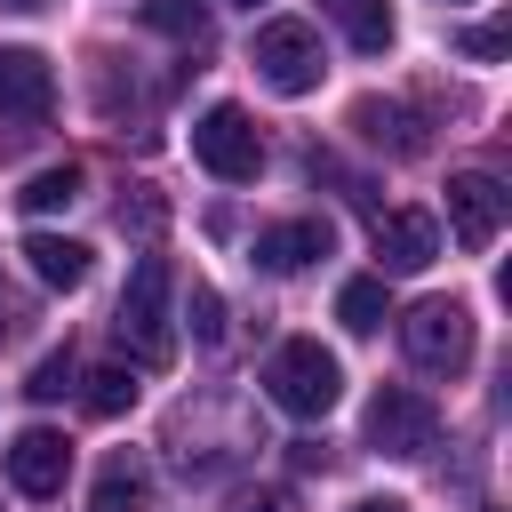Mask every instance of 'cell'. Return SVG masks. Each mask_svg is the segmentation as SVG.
<instances>
[{
    "instance_id": "1",
    "label": "cell",
    "mask_w": 512,
    "mask_h": 512,
    "mask_svg": "<svg viewBox=\"0 0 512 512\" xmlns=\"http://www.w3.org/2000/svg\"><path fill=\"white\" fill-rule=\"evenodd\" d=\"M168 304H176L168 256H136V272H128V288H120V312H112V336H120V352H128L136 368H168V360H176V320H168Z\"/></svg>"
},
{
    "instance_id": "2",
    "label": "cell",
    "mask_w": 512,
    "mask_h": 512,
    "mask_svg": "<svg viewBox=\"0 0 512 512\" xmlns=\"http://www.w3.org/2000/svg\"><path fill=\"white\" fill-rule=\"evenodd\" d=\"M256 384H264V400H272L280 416H304V424L344 400V368H336V352H320L312 336H288V344L264 360Z\"/></svg>"
},
{
    "instance_id": "3",
    "label": "cell",
    "mask_w": 512,
    "mask_h": 512,
    "mask_svg": "<svg viewBox=\"0 0 512 512\" xmlns=\"http://www.w3.org/2000/svg\"><path fill=\"white\" fill-rule=\"evenodd\" d=\"M400 352L424 368V376H464L472 368V312L456 296H424L408 320H400Z\"/></svg>"
},
{
    "instance_id": "4",
    "label": "cell",
    "mask_w": 512,
    "mask_h": 512,
    "mask_svg": "<svg viewBox=\"0 0 512 512\" xmlns=\"http://www.w3.org/2000/svg\"><path fill=\"white\" fill-rule=\"evenodd\" d=\"M248 64L264 72V88H272V96H312V88H320V72H328L320 32H312L304 16H272V24L256 32V48H248Z\"/></svg>"
},
{
    "instance_id": "5",
    "label": "cell",
    "mask_w": 512,
    "mask_h": 512,
    "mask_svg": "<svg viewBox=\"0 0 512 512\" xmlns=\"http://www.w3.org/2000/svg\"><path fill=\"white\" fill-rule=\"evenodd\" d=\"M192 160H200L216 184H256V176H264V136H256V120H248L240 104H208V112L192 120Z\"/></svg>"
},
{
    "instance_id": "6",
    "label": "cell",
    "mask_w": 512,
    "mask_h": 512,
    "mask_svg": "<svg viewBox=\"0 0 512 512\" xmlns=\"http://www.w3.org/2000/svg\"><path fill=\"white\" fill-rule=\"evenodd\" d=\"M368 440H376L384 456H424V448L440 440V408H432L416 384H376V400H368Z\"/></svg>"
},
{
    "instance_id": "7",
    "label": "cell",
    "mask_w": 512,
    "mask_h": 512,
    "mask_svg": "<svg viewBox=\"0 0 512 512\" xmlns=\"http://www.w3.org/2000/svg\"><path fill=\"white\" fill-rule=\"evenodd\" d=\"M56 112V72L40 48H0V120L16 136H32L40 120Z\"/></svg>"
},
{
    "instance_id": "8",
    "label": "cell",
    "mask_w": 512,
    "mask_h": 512,
    "mask_svg": "<svg viewBox=\"0 0 512 512\" xmlns=\"http://www.w3.org/2000/svg\"><path fill=\"white\" fill-rule=\"evenodd\" d=\"M504 216H512V192H504L488 168H456V176H448V232H456L464 248H488V240L504 232Z\"/></svg>"
},
{
    "instance_id": "9",
    "label": "cell",
    "mask_w": 512,
    "mask_h": 512,
    "mask_svg": "<svg viewBox=\"0 0 512 512\" xmlns=\"http://www.w3.org/2000/svg\"><path fill=\"white\" fill-rule=\"evenodd\" d=\"M64 472H72V440L64 432H48V424H32V432H16L8 440V480H16V496H56L64 488Z\"/></svg>"
},
{
    "instance_id": "10",
    "label": "cell",
    "mask_w": 512,
    "mask_h": 512,
    "mask_svg": "<svg viewBox=\"0 0 512 512\" xmlns=\"http://www.w3.org/2000/svg\"><path fill=\"white\" fill-rule=\"evenodd\" d=\"M440 256V224L424 208H392L376 216V272H424Z\"/></svg>"
},
{
    "instance_id": "11",
    "label": "cell",
    "mask_w": 512,
    "mask_h": 512,
    "mask_svg": "<svg viewBox=\"0 0 512 512\" xmlns=\"http://www.w3.org/2000/svg\"><path fill=\"white\" fill-rule=\"evenodd\" d=\"M336 248V224L328 216H288V224H272V232H256V264L264 272H304V264H320Z\"/></svg>"
},
{
    "instance_id": "12",
    "label": "cell",
    "mask_w": 512,
    "mask_h": 512,
    "mask_svg": "<svg viewBox=\"0 0 512 512\" xmlns=\"http://www.w3.org/2000/svg\"><path fill=\"white\" fill-rule=\"evenodd\" d=\"M352 128H360V144H376V152H392V160H416L432 136H424V120L408 112V104H392V96H360L352 104Z\"/></svg>"
},
{
    "instance_id": "13",
    "label": "cell",
    "mask_w": 512,
    "mask_h": 512,
    "mask_svg": "<svg viewBox=\"0 0 512 512\" xmlns=\"http://www.w3.org/2000/svg\"><path fill=\"white\" fill-rule=\"evenodd\" d=\"M144 504H152L144 456H136V448H112L104 472H96V488H88V512H144Z\"/></svg>"
},
{
    "instance_id": "14",
    "label": "cell",
    "mask_w": 512,
    "mask_h": 512,
    "mask_svg": "<svg viewBox=\"0 0 512 512\" xmlns=\"http://www.w3.org/2000/svg\"><path fill=\"white\" fill-rule=\"evenodd\" d=\"M320 16H328L360 56H384V48H392V0H320Z\"/></svg>"
},
{
    "instance_id": "15",
    "label": "cell",
    "mask_w": 512,
    "mask_h": 512,
    "mask_svg": "<svg viewBox=\"0 0 512 512\" xmlns=\"http://www.w3.org/2000/svg\"><path fill=\"white\" fill-rule=\"evenodd\" d=\"M24 264H32L40 288H80V280H88V248L64 240V232H32V240H24Z\"/></svg>"
},
{
    "instance_id": "16",
    "label": "cell",
    "mask_w": 512,
    "mask_h": 512,
    "mask_svg": "<svg viewBox=\"0 0 512 512\" xmlns=\"http://www.w3.org/2000/svg\"><path fill=\"white\" fill-rule=\"evenodd\" d=\"M336 320H344L352 336H376V328L392 320V296H384V272H368V280H344V288H336Z\"/></svg>"
},
{
    "instance_id": "17",
    "label": "cell",
    "mask_w": 512,
    "mask_h": 512,
    "mask_svg": "<svg viewBox=\"0 0 512 512\" xmlns=\"http://www.w3.org/2000/svg\"><path fill=\"white\" fill-rule=\"evenodd\" d=\"M80 408H88V416H128V408H136V376H128V360L88 368V376H80Z\"/></svg>"
},
{
    "instance_id": "18",
    "label": "cell",
    "mask_w": 512,
    "mask_h": 512,
    "mask_svg": "<svg viewBox=\"0 0 512 512\" xmlns=\"http://www.w3.org/2000/svg\"><path fill=\"white\" fill-rule=\"evenodd\" d=\"M80 184H88V176L64 160V168H40V176H32L16 200H24V216H56V208H72V200H80Z\"/></svg>"
},
{
    "instance_id": "19",
    "label": "cell",
    "mask_w": 512,
    "mask_h": 512,
    "mask_svg": "<svg viewBox=\"0 0 512 512\" xmlns=\"http://www.w3.org/2000/svg\"><path fill=\"white\" fill-rule=\"evenodd\" d=\"M144 24L200 48V40H208V0H144Z\"/></svg>"
},
{
    "instance_id": "20",
    "label": "cell",
    "mask_w": 512,
    "mask_h": 512,
    "mask_svg": "<svg viewBox=\"0 0 512 512\" xmlns=\"http://www.w3.org/2000/svg\"><path fill=\"white\" fill-rule=\"evenodd\" d=\"M72 384H80V360H72V344H64V352H48V360L24 376V392H32V400H64Z\"/></svg>"
},
{
    "instance_id": "21",
    "label": "cell",
    "mask_w": 512,
    "mask_h": 512,
    "mask_svg": "<svg viewBox=\"0 0 512 512\" xmlns=\"http://www.w3.org/2000/svg\"><path fill=\"white\" fill-rule=\"evenodd\" d=\"M456 48H464V56H480V64H496V56H504V16H488V24L456 32Z\"/></svg>"
},
{
    "instance_id": "22",
    "label": "cell",
    "mask_w": 512,
    "mask_h": 512,
    "mask_svg": "<svg viewBox=\"0 0 512 512\" xmlns=\"http://www.w3.org/2000/svg\"><path fill=\"white\" fill-rule=\"evenodd\" d=\"M192 328H200V344H224V304H216V288H192Z\"/></svg>"
},
{
    "instance_id": "23",
    "label": "cell",
    "mask_w": 512,
    "mask_h": 512,
    "mask_svg": "<svg viewBox=\"0 0 512 512\" xmlns=\"http://www.w3.org/2000/svg\"><path fill=\"white\" fill-rule=\"evenodd\" d=\"M232 512H296V496H288V488H240Z\"/></svg>"
},
{
    "instance_id": "24",
    "label": "cell",
    "mask_w": 512,
    "mask_h": 512,
    "mask_svg": "<svg viewBox=\"0 0 512 512\" xmlns=\"http://www.w3.org/2000/svg\"><path fill=\"white\" fill-rule=\"evenodd\" d=\"M288 456H296V472H328V440H288Z\"/></svg>"
},
{
    "instance_id": "25",
    "label": "cell",
    "mask_w": 512,
    "mask_h": 512,
    "mask_svg": "<svg viewBox=\"0 0 512 512\" xmlns=\"http://www.w3.org/2000/svg\"><path fill=\"white\" fill-rule=\"evenodd\" d=\"M352 512H408V504H400V496H360Z\"/></svg>"
},
{
    "instance_id": "26",
    "label": "cell",
    "mask_w": 512,
    "mask_h": 512,
    "mask_svg": "<svg viewBox=\"0 0 512 512\" xmlns=\"http://www.w3.org/2000/svg\"><path fill=\"white\" fill-rule=\"evenodd\" d=\"M0 8H8V16H32V8H48V0H0Z\"/></svg>"
},
{
    "instance_id": "27",
    "label": "cell",
    "mask_w": 512,
    "mask_h": 512,
    "mask_svg": "<svg viewBox=\"0 0 512 512\" xmlns=\"http://www.w3.org/2000/svg\"><path fill=\"white\" fill-rule=\"evenodd\" d=\"M232 8H264V0H232Z\"/></svg>"
},
{
    "instance_id": "28",
    "label": "cell",
    "mask_w": 512,
    "mask_h": 512,
    "mask_svg": "<svg viewBox=\"0 0 512 512\" xmlns=\"http://www.w3.org/2000/svg\"><path fill=\"white\" fill-rule=\"evenodd\" d=\"M448 8H456V0H448Z\"/></svg>"
}]
</instances>
